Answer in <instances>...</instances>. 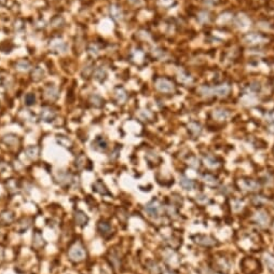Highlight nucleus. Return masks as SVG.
Instances as JSON below:
<instances>
[{
	"instance_id": "f257e3e1",
	"label": "nucleus",
	"mask_w": 274,
	"mask_h": 274,
	"mask_svg": "<svg viewBox=\"0 0 274 274\" xmlns=\"http://www.w3.org/2000/svg\"><path fill=\"white\" fill-rule=\"evenodd\" d=\"M86 256L85 253V248L83 247L81 243H76L71 246L69 250H68V257L71 261L74 262H80L84 259Z\"/></svg>"
},
{
	"instance_id": "f03ea898",
	"label": "nucleus",
	"mask_w": 274,
	"mask_h": 274,
	"mask_svg": "<svg viewBox=\"0 0 274 274\" xmlns=\"http://www.w3.org/2000/svg\"><path fill=\"white\" fill-rule=\"evenodd\" d=\"M237 185L240 187V189L244 191H257L260 189V184L257 180L254 179H241L237 181Z\"/></svg>"
},
{
	"instance_id": "7ed1b4c3",
	"label": "nucleus",
	"mask_w": 274,
	"mask_h": 274,
	"mask_svg": "<svg viewBox=\"0 0 274 274\" xmlns=\"http://www.w3.org/2000/svg\"><path fill=\"white\" fill-rule=\"evenodd\" d=\"M253 258H245L243 259V261L241 262V267H242V270L245 274H257L260 272V264L259 266H255L253 267V262H254Z\"/></svg>"
},
{
	"instance_id": "20e7f679",
	"label": "nucleus",
	"mask_w": 274,
	"mask_h": 274,
	"mask_svg": "<svg viewBox=\"0 0 274 274\" xmlns=\"http://www.w3.org/2000/svg\"><path fill=\"white\" fill-rule=\"evenodd\" d=\"M146 212L149 214L150 216H154V217H158L163 213V206L162 204L159 202L158 200H153L151 201L149 204H147L146 206Z\"/></svg>"
},
{
	"instance_id": "39448f33",
	"label": "nucleus",
	"mask_w": 274,
	"mask_h": 274,
	"mask_svg": "<svg viewBox=\"0 0 274 274\" xmlns=\"http://www.w3.org/2000/svg\"><path fill=\"white\" fill-rule=\"evenodd\" d=\"M156 88L163 93H171L174 91V84L165 78H159L156 80Z\"/></svg>"
},
{
	"instance_id": "423d86ee",
	"label": "nucleus",
	"mask_w": 274,
	"mask_h": 274,
	"mask_svg": "<svg viewBox=\"0 0 274 274\" xmlns=\"http://www.w3.org/2000/svg\"><path fill=\"white\" fill-rule=\"evenodd\" d=\"M50 49H51L53 52H56V53H64V52L67 51L68 45L65 41H63L62 39L59 38H54L50 41Z\"/></svg>"
},
{
	"instance_id": "0eeeda50",
	"label": "nucleus",
	"mask_w": 274,
	"mask_h": 274,
	"mask_svg": "<svg viewBox=\"0 0 274 274\" xmlns=\"http://www.w3.org/2000/svg\"><path fill=\"white\" fill-rule=\"evenodd\" d=\"M230 91L229 85L227 84H221L218 85L216 88L213 89H205V93H207V95H217V96H226L228 95Z\"/></svg>"
},
{
	"instance_id": "6e6552de",
	"label": "nucleus",
	"mask_w": 274,
	"mask_h": 274,
	"mask_svg": "<svg viewBox=\"0 0 274 274\" xmlns=\"http://www.w3.org/2000/svg\"><path fill=\"white\" fill-rule=\"evenodd\" d=\"M255 221L261 227H267L268 226L269 221H270V218H269L268 214L263 210H258L254 216Z\"/></svg>"
},
{
	"instance_id": "1a4fd4ad",
	"label": "nucleus",
	"mask_w": 274,
	"mask_h": 274,
	"mask_svg": "<svg viewBox=\"0 0 274 274\" xmlns=\"http://www.w3.org/2000/svg\"><path fill=\"white\" fill-rule=\"evenodd\" d=\"M40 118L45 122H52L56 118V112L51 108H43L40 111Z\"/></svg>"
},
{
	"instance_id": "9d476101",
	"label": "nucleus",
	"mask_w": 274,
	"mask_h": 274,
	"mask_svg": "<svg viewBox=\"0 0 274 274\" xmlns=\"http://www.w3.org/2000/svg\"><path fill=\"white\" fill-rule=\"evenodd\" d=\"M193 239H194L195 243L203 246H213L216 244V240H214L210 236H206V235H196Z\"/></svg>"
},
{
	"instance_id": "9b49d317",
	"label": "nucleus",
	"mask_w": 274,
	"mask_h": 274,
	"mask_svg": "<svg viewBox=\"0 0 274 274\" xmlns=\"http://www.w3.org/2000/svg\"><path fill=\"white\" fill-rule=\"evenodd\" d=\"M97 230L103 236H109L111 234V226L109 225V222L107 221H99L98 225H97Z\"/></svg>"
},
{
	"instance_id": "f8f14e48",
	"label": "nucleus",
	"mask_w": 274,
	"mask_h": 274,
	"mask_svg": "<svg viewBox=\"0 0 274 274\" xmlns=\"http://www.w3.org/2000/svg\"><path fill=\"white\" fill-rule=\"evenodd\" d=\"M43 96H44V98L49 99V100H55L58 97V91H57V89L55 86L50 85L48 88H45Z\"/></svg>"
},
{
	"instance_id": "ddd939ff",
	"label": "nucleus",
	"mask_w": 274,
	"mask_h": 274,
	"mask_svg": "<svg viewBox=\"0 0 274 274\" xmlns=\"http://www.w3.org/2000/svg\"><path fill=\"white\" fill-rule=\"evenodd\" d=\"M92 145H93V149L98 150V151H104L107 149V141L103 137H97Z\"/></svg>"
},
{
	"instance_id": "4468645a",
	"label": "nucleus",
	"mask_w": 274,
	"mask_h": 274,
	"mask_svg": "<svg viewBox=\"0 0 274 274\" xmlns=\"http://www.w3.org/2000/svg\"><path fill=\"white\" fill-rule=\"evenodd\" d=\"M179 184L180 186L186 190H192L195 187V182L189 178H187L186 176H180L179 178Z\"/></svg>"
},
{
	"instance_id": "2eb2a0df",
	"label": "nucleus",
	"mask_w": 274,
	"mask_h": 274,
	"mask_svg": "<svg viewBox=\"0 0 274 274\" xmlns=\"http://www.w3.org/2000/svg\"><path fill=\"white\" fill-rule=\"evenodd\" d=\"M75 220H76V222L78 223L79 226L82 227V226H85V225L88 223L89 218L83 212H81V210H77L76 214H75Z\"/></svg>"
},
{
	"instance_id": "dca6fc26",
	"label": "nucleus",
	"mask_w": 274,
	"mask_h": 274,
	"mask_svg": "<svg viewBox=\"0 0 274 274\" xmlns=\"http://www.w3.org/2000/svg\"><path fill=\"white\" fill-rule=\"evenodd\" d=\"M14 219V215L11 212H4L0 214V223L1 225H10Z\"/></svg>"
},
{
	"instance_id": "f3484780",
	"label": "nucleus",
	"mask_w": 274,
	"mask_h": 274,
	"mask_svg": "<svg viewBox=\"0 0 274 274\" xmlns=\"http://www.w3.org/2000/svg\"><path fill=\"white\" fill-rule=\"evenodd\" d=\"M93 190H95L96 192L100 193V194H110L109 191L107 190V188H106V186H105V185L103 184V181H100V180H97L96 182L93 185Z\"/></svg>"
},
{
	"instance_id": "a211bd4d",
	"label": "nucleus",
	"mask_w": 274,
	"mask_h": 274,
	"mask_svg": "<svg viewBox=\"0 0 274 274\" xmlns=\"http://www.w3.org/2000/svg\"><path fill=\"white\" fill-rule=\"evenodd\" d=\"M43 77H44V71L41 67H36L31 72V78L35 81H40L41 79H43Z\"/></svg>"
},
{
	"instance_id": "6ab92c4d",
	"label": "nucleus",
	"mask_w": 274,
	"mask_h": 274,
	"mask_svg": "<svg viewBox=\"0 0 274 274\" xmlns=\"http://www.w3.org/2000/svg\"><path fill=\"white\" fill-rule=\"evenodd\" d=\"M202 180H203L205 184L212 185V186L218 184V179L214 175H212V174H203V175H202Z\"/></svg>"
},
{
	"instance_id": "aec40b11",
	"label": "nucleus",
	"mask_w": 274,
	"mask_h": 274,
	"mask_svg": "<svg viewBox=\"0 0 274 274\" xmlns=\"http://www.w3.org/2000/svg\"><path fill=\"white\" fill-rule=\"evenodd\" d=\"M188 130H189V132L192 134L193 136L200 135L201 132H202V129H201L200 124L195 123V122H191V123L188 125Z\"/></svg>"
},
{
	"instance_id": "412c9836",
	"label": "nucleus",
	"mask_w": 274,
	"mask_h": 274,
	"mask_svg": "<svg viewBox=\"0 0 274 274\" xmlns=\"http://www.w3.org/2000/svg\"><path fill=\"white\" fill-rule=\"evenodd\" d=\"M15 67H16L17 70H20V71H27L29 68H30V64H29L28 61L21 59V61H18V62L16 63Z\"/></svg>"
},
{
	"instance_id": "4be33fe9",
	"label": "nucleus",
	"mask_w": 274,
	"mask_h": 274,
	"mask_svg": "<svg viewBox=\"0 0 274 274\" xmlns=\"http://www.w3.org/2000/svg\"><path fill=\"white\" fill-rule=\"evenodd\" d=\"M110 15L112 16V18H114V20H117V21L121 20L122 12H121V10H120V8L117 6H111L110 7Z\"/></svg>"
},
{
	"instance_id": "5701e85b",
	"label": "nucleus",
	"mask_w": 274,
	"mask_h": 274,
	"mask_svg": "<svg viewBox=\"0 0 274 274\" xmlns=\"http://www.w3.org/2000/svg\"><path fill=\"white\" fill-rule=\"evenodd\" d=\"M264 262H266L269 270L274 271V256H272L270 254L264 255Z\"/></svg>"
},
{
	"instance_id": "b1692460",
	"label": "nucleus",
	"mask_w": 274,
	"mask_h": 274,
	"mask_svg": "<svg viewBox=\"0 0 274 274\" xmlns=\"http://www.w3.org/2000/svg\"><path fill=\"white\" fill-rule=\"evenodd\" d=\"M204 161H205V164H206L207 166H209V167H217L218 165H219V163L217 162V160L212 156L205 157V158H204Z\"/></svg>"
},
{
	"instance_id": "393cba45",
	"label": "nucleus",
	"mask_w": 274,
	"mask_h": 274,
	"mask_svg": "<svg viewBox=\"0 0 274 274\" xmlns=\"http://www.w3.org/2000/svg\"><path fill=\"white\" fill-rule=\"evenodd\" d=\"M228 112L226 110H221V109H218V110L214 111V117H215L217 120L219 121H222V120H226L228 118Z\"/></svg>"
},
{
	"instance_id": "a878e982",
	"label": "nucleus",
	"mask_w": 274,
	"mask_h": 274,
	"mask_svg": "<svg viewBox=\"0 0 274 274\" xmlns=\"http://www.w3.org/2000/svg\"><path fill=\"white\" fill-rule=\"evenodd\" d=\"M116 98L119 103H124L126 100V94L125 92L123 91V89H118L116 91Z\"/></svg>"
},
{
	"instance_id": "bb28decb",
	"label": "nucleus",
	"mask_w": 274,
	"mask_h": 274,
	"mask_svg": "<svg viewBox=\"0 0 274 274\" xmlns=\"http://www.w3.org/2000/svg\"><path fill=\"white\" fill-rule=\"evenodd\" d=\"M94 76H95V78H96V79H98V80L105 79V77H106V70H105V69H103V67L97 68L96 70L94 71Z\"/></svg>"
},
{
	"instance_id": "cd10ccee",
	"label": "nucleus",
	"mask_w": 274,
	"mask_h": 274,
	"mask_svg": "<svg viewBox=\"0 0 274 274\" xmlns=\"http://www.w3.org/2000/svg\"><path fill=\"white\" fill-rule=\"evenodd\" d=\"M91 103L92 105H94L95 107H100L103 104H104V100L102 99V97L97 96V95H93L91 97Z\"/></svg>"
},
{
	"instance_id": "c85d7f7f",
	"label": "nucleus",
	"mask_w": 274,
	"mask_h": 274,
	"mask_svg": "<svg viewBox=\"0 0 274 274\" xmlns=\"http://www.w3.org/2000/svg\"><path fill=\"white\" fill-rule=\"evenodd\" d=\"M26 152H27V156L31 159H35L38 157V148L37 147H29L26 149Z\"/></svg>"
},
{
	"instance_id": "c756f323",
	"label": "nucleus",
	"mask_w": 274,
	"mask_h": 274,
	"mask_svg": "<svg viewBox=\"0 0 274 274\" xmlns=\"http://www.w3.org/2000/svg\"><path fill=\"white\" fill-rule=\"evenodd\" d=\"M35 102H36V97H35V94L32 93H28L27 95L25 96V103L26 105H28V106H31V105H34Z\"/></svg>"
},
{
	"instance_id": "7c9ffc66",
	"label": "nucleus",
	"mask_w": 274,
	"mask_h": 274,
	"mask_svg": "<svg viewBox=\"0 0 274 274\" xmlns=\"http://www.w3.org/2000/svg\"><path fill=\"white\" fill-rule=\"evenodd\" d=\"M261 39V37L260 36H258V35H250V36H248V37L246 38V41L248 43H257L259 42Z\"/></svg>"
},
{
	"instance_id": "2f4dec72",
	"label": "nucleus",
	"mask_w": 274,
	"mask_h": 274,
	"mask_svg": "<svg viewBox=\"0 0 274 274\" xmlns=\"http://www.w3.org/2000/svg\"><path fill=\"white\" fill-rule=\"evenodd\" d=\"M85 157L84 156H79L76 160V166L78 168H82L85 166Z\"/></svg>"
},
{
	"instance_id": "473e14b6",
	"label": "nucleus",
	"mask_w": 274,
	"mask_h": 274,
	"mask_svg": "<svg viewBox=\"0 0 274 274\" xmlns=\"http://www.w3.org/2000/svg\"><path fill=\"white\" fill-rule=\"evenodd\" d=\"M89 53L92 55V56H96L97 54H98V49H97L96 44H90V47H89Z\"/></svg>"
},
{
	"instance_id": "72a5a7b5",
	"label": "nucleus",
	"mask_w": 274,
	"mask_h": 274,
	"mask_svg": "<svg viewBox=\"0 0 274 274\" xmlns=\"http://www.w3.org/2000/svg\"><path fill=\"white\" fill-rule=\"evenodd\" d=\"M266 121L268 122L269 124H274V111H272V112H269L268 114H267L266 117Z\"/></svg>"
},
{
	"instance_id": "f704fd0d",
	"label": "nucleus",
	"mask_w": 274,
	"mask_h": 274,
	"mask_svg": "<svg viewBox=\"0 0 274 274\" xmlns=\"http://www.w3.org/2000/svg\"><path fill=\"white\" fill-rule=\"evenodd\" d=\"M163 274H175L173 271H171V270H165V271L163 272Z\"/></svg>"
},
{
	"instance_id": "c9c22d12",
	"label": "nucleus",
	"mask_w": 274,
	"mask_h": 274,
	"mask_svg": "<svg viewBox=\"0 0 274 274\" xmlns=\"http://www.w3.org/2000/svg\"><path fill=\"white\" fill-rule=\"evenodd\" d=\"M2 83H3V77H2V76H0V86L2 85Z\"/></svg>"
}]
</instances>
